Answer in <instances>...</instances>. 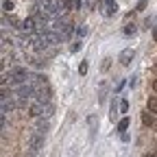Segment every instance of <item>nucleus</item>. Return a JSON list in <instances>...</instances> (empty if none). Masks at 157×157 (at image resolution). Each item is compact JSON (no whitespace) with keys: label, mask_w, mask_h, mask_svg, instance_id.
I'll list each match as a JSON object with an SVG mask.
<instances>
[{"label":"nucleus","mask_w":157,"mask_h":157,"mask_svg":"<svg viewBox=\"0 0 157 157\" xmlns=\"http://www.w3.org/2000/svg\"><path fill=\"white\" fill-rule=\"evenodd\" d=\"M29 72H26V68H11L9 70V74L7 72H2V87L7 85V81H9V85H13V87H20V85H24L26 81H29Z\"/></svg>","instance_id":"f257e3e1"},{"label":"nucleus","mask_w":157,"mask_h":157,"mask_svg":"<svg viewBox=\"0 0 157 157\" xmlns=\"http://www.w3.org/2000/svg\"><path fill=\"white\" fill-rule=\"evenodd\" d=\"M44 103H39L37 98L33 96V101L29 103V116H33V118H37V116H44Z\"/></svg>","instance_id":"f03ea898"},{"label":"nucleus","mask_w":157,"mask_h":157,"mask_svg":"<svg viewBox=\"0 0 157 157\" xmlns=\"http://www.w3.org/2000/svg\"><path fill=\"white\" fill-rule=\"evenodd\" d=\"M15 105H17V103H13V101H11V96L7 94V85H5V87H2V116L11 113Z\"/></svg>","instance_id":"7ed1b4c3"},{"label":"nucleus","mask_w":157,"mask_h":157,"mask_svg":"<svg viewBox=\"0 0 157 157\" xmlns=\"http://www.w3.org/2000/svg\"><path fill=\"white\" fill-rule=\"evenodd\" d=\"M42 144H44V135H39V133H35V131H33L31 140H29V148H31V153H37Z\"/></svg>","instance_id":"20e7f679"},{"label":"nucleus","mask_w":157,"mask_h":157,"mask_svg":"<svg viewBox=\"0 0 157 157\" xmlns=\"http://www.w3.org/2000/svg\"><path fill=\"white\" fill-rule=\"evenodd\" d=\"M133 57H135V52H133V48H124V50L120 52V57H118V61H120L122 66H129V63L133 61Z\"/></svg>","instance_id":"39448f33"},{"label":"nucleus","mask_w":157,"mask_h":157,"mask_svg":"<svg viewBox=\"0 0 157 157\" xmlns=\"http://www.w3.org/2000/svg\"><path fill=\"white\" fill-rule=\"evenodd\" d=\"M116 9H118V7H116V0H105V13H107V15H113Z\"/></svg>","instance_id":"423d86ee"},{"label":"nucleus","mask_w":157,"mask_h":157,"mask_svg":"<svg viewBox=\"0 0 157 157\" xmlns=\"http://www.w3.org/2000/svg\"><path fill=\"white\" fill-rule=\"evenodd\" d=\"M146 109H148V111H153V113H157V96H151V98H148Z\"/></svg>","instance_id":"0eeeda50"},{"label":"nucleus","mask_w":157,"mask_h":157,"mask_svg":"<svg viewBox=\"0 0 157 157\" xmlns=\"http://www.w3.org/2000/svg\"><path fill=\"white\" fill-rule=\"evenodd\" d=\"M129 124H131V120H129V118L124 116V118H122V120H120V122H118V131H120V133H124V131L129 129Z\"/></svg>","instance_id":"6e6552de"},{"label":"nucleus","mask_w":157,"mask_h":157,"mask_svg":"<svg viewBox=\"0 0 157 157\" xmlns=\"http://www.w3.org/2000/svg\"><path fill=\"white\" fill-rule=\"evenodd\" d=\"M46 131H48V122H37V127H35V133H39V135H46Z\"/></svg>","instance_id":"1a4fd4ad"},{"label":"nucleus","mask_w":157,"mask_h":157,"mask_svg":"<svg viewBox=\"0 0 157 157\" xmlns=\"http://www.w3.org/2000/svg\"><path fill=\"white\" fill-rule=\"evenodd\" d=\"M142 122H144V124H148V127L153 124V111H148V109H146V111L142 113Z\"/></svg>","instance_id":"9d476101"},{"label":"nucleus","mask_w":157,"mask_h":157,"mask_svg":"<svg viewBox=\"0 0 157 157\" xmlns=\"http://www.w3.org/2000/svg\"><path fill=\"white\" fill-rule=\"evenodd\" d=\"M15 9V5H13V0H5V2H2V11L5 13H11Z\"/></svg>","instance_id":"9b49d317"},{"label":"nucleus","mask_w":157,"mask_h":157,"mask_svg":"<svg viewBox=\"0 0 157 157\" xmlns=\"http://www.w3.org/2000/svg\"><path fill=\"white\" fill-rule=\"evenodd\" d=\"M135 31H137L135 24H127V26H124V35H135Z\"/></svg>","instance_id":"f8f14e48"},{"label":"nucleus","mask_w":157,"mask_h":157,"mask_svg":"<svg viewBox=\"0 0 157 157\" xmlns=\"http://www.w3.org/2000/svg\"><path fill=\"white\" fill-rule=\"evenodd\" d=\"M146 5H148V0H140V2H137V7H135V11H144Z\"/></svg>","instance_id":"ddd939ff"},{"label":"nucleus","mask_w":157,"mask_h":157,"mask_svg":"<svg viewBox=\"0 0 157 157\" xmlns=\"http://www.w3.org/2000/svg\"><path fill=\"white\" fill-rule=\"evenodd\" d=\"M78 72H81V74H87V61H81V66H78Z\"/></svg>","instance_id":"4468645a"},{"label":"nucleus","mask_w":157,"mask_h":157,"mask_svg":"<svg viewBox=\"0 0 157 157\" xmlns=\"http://www.w3.org/2000/svg\"><path fill=\"white\" fill-rule=\"evenodd\" d=\"M120 111H122V113L129 111V103H127V101H120Z\"/></svg>","instance_id":"2eb2a0df"},{"label":"nucleus","mask_w":157,"mask_h":157,"mask_svg":"<svg viewBox=\"0 0 157 157\" xmlns=\"http://www.w3.org/2000/svg\"><path fill=\"white\" fill-rule=\"evenodd\" d=\"M44 116H46V118H48V116H52V105H50V103L44 107Z\"/></svg>","instance_id":"dca6fc26"},{"label":"nucleus","mask_w":157,"mask_h":157,"mask_svg":"<svg viewBox=\"0 0 157 157\" xmlns=\"http://www.w3.org/2000/svg\"><path fill=\"white\" fill-rule=\"evenodd\" d=\"M81 46H83V44H81V39H78V42H74V44H72V48H70V50H72V52H76V50H81Z\"/></svg>","instance_id":"f3484780"},{"label":"nucleus","mask_w":157,"mask_h":157,"mask_svg":"<svg viewBox=\"0 0 157 157\" xmlns=\"http://www.w3.org/2000/svg\"><path fill=\"white\" fill-rule=\"evenodd\" d=\"M85 33H87V29H85V26H81V29H76V35H78V37H83Z\"/></svg>","instance_id":"a211bd4d"},{"label":"nucleus","mask_w":157,"mask_h":157,"mask_svg":"<svg viewBox=\"0 0 157 157\" xmlns=\"http://www.w3.org/2000/svg\"><path fill=\"white\" fill-rule=\"evenodd\" d=\"M144 157H157V153H146Z\"/></svg>","instance_id":"6ab92c4d"},{"label":"nucleus","mask_w":157,"mask_h":157,"mask_svg":"<svg viewBox=\"0 0 157 157\" xmlns=\"http://www.w3.org/2000/svg\"><path fill=\"white\" fill-rule=\"evenodd\" d=\"M153 90L157 92V78H155V81H153Z\"/></svg>","instance_id":"aec40b11"},{"label":"nucleus","mask_w":157,"mask_h":157,"mask_svg":"<svg viewBox=\"0 0 157 157\" xmlns=\"http://www.w3.org/2000/svg\"><path fill=\"white\" fill-rule=\"evenodd\" d=\"M153 35H155V39H157V29H155V33H153Z\"/></svg>","instance_id":"412c9836"}]
</instances>
